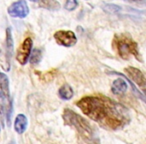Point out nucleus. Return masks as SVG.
<instances>
[{
  "label": "nucleus",
  "instance_id": "f257e3e1",
  "mask_svg": "<svg viewBox=\"0 0 146 144\" xmlns=\"http://www.w3.org/2000/svg\"><path fill=\"white\" fill-rule=\"evenodd\" d=\"M76 105L84 115L105 129H122L131 120L128 108L103 95L85 96Z\"/></svg>",
  "mask_w": 146,
  "mask_h": 144
},
{
  "label": "nucleus",
  "instance_id": "f03ea898",
  "mask_svg": "<svg viewBox=\"0 0 146 144\" xmlns=\"http://www.w3.org/2000/svg\"><path fill=\"white\" fill-rule=\"evenodd\" d=\"M62 118L67 126L75 129L78 135L86 142V144H100L97 130L81 115L66 108L63 111Z\"/></svg>",
  "mask_w": 146,
  "mask_h": 144
},
{
  "label": "nucleus",
  "instance_id": "7ed1b4c3",
  "mask_svg": "<svg viewBox=\"0 0 146 144\" xmlns=\"http://www.w3.org/2000/svg\"><path fill=\"white\" fill-rule=\"evenodd\" d=\"M113 47L120 58L128 60L131 56H134L140 62L143 61L139 53L138 44L128 33H120L114 35Z\"/></svg>",
  "mask_w": 146,
  "mask_h": 144
},
{
  "label": "nucleus",
  "instance_id": "20e7f679",
  "mask_svg": "<svg viewBox=\"0 0 146 144\" xmlns=\"http://www.w3.org/2000/svg\"><path fill=\"white\" fill-rule=\"evenodd\" d=\"M54 39L56 43L63 47H72L77 43V37L71 30H58L54 33Z\"/></svg>",
  "mask_w": 146,
  "mask_h": 144
},
{
  "label": "nucleus",
  "instance_id": "39448f33",
  "mask_svg": "<svg viewBox=\"0 0 146 144\" xmlns=\"http://www.w3.org/2000/svg\"><path fill=\"white\" fill-rule=\"evenodd\" d=\"M7 13L13 18L23 19L28 16L29 7L25 0H17L7 8Z\"/></svg>",
  "mask_w": 146,
  "mask_h": 144
},
{
  "label": "nucleus",
  "instance_id": "423d86ee",
  "mask_svg": "<svg viewBox=\"0 0 146 144\" xmlns=\"http://www.w3.org/2000/svg\"><path fill=\"white\" fill-rule=\"evenodd\" d=\"M33 48V40L30 37H27L23 40L19 48L17 49L16 59L20 65H26L28 62L29 56Z\"/></svg>",
  "mask_w": 146,
  "mask_h": 144
},
{
  "label": "nucleus",
  "instance_id": "0eeeda50",
  "mask_svg": "<svg viewBox=\"0 0 146 144\" xmlns=\"http://www.w3.org/2000/svg\"><path fill=\"white\" fill-rule=\"evenodd\" d=\"M124 72L126 74V77L129 78L130 81L136 83L142 90L145 89L146 78L144 73L140 69L136 68L133 66H128L124 68Z\"/></svg>",
  "mask_w": 146,
  "mask_h": 144
},
{
  "label": "nucleus",
  "instance_id": "6e6552de",
  "mask_svg": "<svg viewBox=\"0 0 146 144\" xmlns=\"http://www.w3.org/2000/svg\"><path fill=\"white\" fill-rule=\"evenodd\" d=\"M13 50H14V42H13V37L11 29L6 28V37H5V58L7 62L11 64V58L13 55Z\"/></svg>",
  "mask_w": 146,
  "mask_h": 144
},
{
  "label": "nucleus",
  "instance_id": "1a4fd4ad",
  "mask_svg": "<svg viewBox=\"0 0 146 144\" xmlns=\"http://www.w3.org/2000/svg\"><path fill=\"white\" fill-rule=\"evenodd\" d=\"M128 89V84L126 82L125 78L121 77L115 79L112 82L111 85V92L114 95H122L124 94Z\"/></svg>",
  "mask_w": 146,
  "mask_h": 144
},
{
  "label": "nucleus",
  "instance_id": "9d476101",
  "mask_svg": "<svg viewBox=\"0 0 146 144\" xmlns=\"http://www.w3.org/2000/svg\"><path fill=\"white\" fill-rule=\"evenodd\" d=\"M27 125H28V120L27 117L24 114L20 113L15 117L14 120V130L16 133L23 134L27 129Z\"/></svg>",
  "mask_w": 146,
  "mask_h": 144
},
{
  "label": "nucleus",
  "instance_id": "9b49d317",
  "mask_svg": "<svg viewBox=\"0 0 146 144\" xmlns=\"http://www.w3.org/2000/svg\"><path fill=\"white\" fill-rule=\"evenodd\" d=\"M0 94L5 98H10L8 76L3 72H0Z\"/></svg>",
  "mask_w": 146,
  "mask_h": 144
},
{
  "label": "nucleus",
  "instance_id": "f8f14e48",
  "mask_svg": "<svg viewBox=\"0 0 146 144\" xmlns=\"http://www.w3.org/2000/svg\"><path fill=\"white\" fill-rule=\"evenodd\" d=\"M73 95H74V90L67 83L63 84L58 90V96L62 100H70Z\"/></svg>",
  "mask_w": 146,
  "mask_h": 144
},
{
  "label": "nucleus",
  "instance_id": "ddd939ff",
  "mask_svg": "<svg viewBox=\"0 0 146 144\" xmlns=\"http://www.w3.org/2000/svg\"><path fill=\"white\" fill-rule=\"evenodd\" d=\"M38 2L42 8L50 11H58L61 8L60 3L57 0H38Z\"/></svg>",
  "mask_w": 146,
  "mask_h": 144
},
{
  "label": "nucleus",
  "instance_id": "4468645a",
  "mask_svg": "<svg viewBox=\"0 0 146 144\" xmlns=\"http://www.w3.org/2000/svg\"><path fill=\"white\" fill-rule=\"evenodd\" d=\"M102 10L108 14H117L122 10V7L120 5L113 4V3H104L101 6Z\"/></svg>",
  "mask_w": 146,
  "mask_h": 144
},
{
  "label": "nucleus",
  "instance_id": "2eb2a0df",
  "mask_svg": "<svg viewBox=\"0 0 146 144\" xmlns=\"http://www.w3.org/2000/svg\"><path fill=\"white\" fill-rule=\"evenodd\" d=\"M41 59H42V51L38 48H34L31 51V54L29 56L28 61L30 62L31 65H37L40 63Z\"/></svg>",
  "mask_w": 146,
  "mask_h": 144
},
{
  "label": "nucleus",
  "instance_id": "dca6fc26",
  "mask_svg": "<svg viewBox=\"0 0 146 144\" xmlns=\"http://www.w3.org/2000/svg\"><path fill=\"white\" fill-rule=\"evenodd\" d=\"M78 6V0H66L64 4V8L67 11L75 10Z\"/></svg>",
  "mask_w": 146,
  "mask_h": 144
},
{
  "label": "nucleus",
  "instance_id": "f3484780",
  "mask_svg": "<svg viewBox=\"0 0 146 144\" xmlns=\"http://www.w3.org/2000/svg\"><path fill=\"white\" fill-rule=\"evenodd\" d=\"M128 2H133V3H140V4H144L145 3V0H125Z\"/></svg>",
  "mask_w": 146,
  "mask_h": 144
},
{
  "label": "nucleus",
  "instance_id": "a211bd4d",
  "mask_svg": "<svg viewBox=\"0 0 146 144\" xmlns=\"http://www.w3.org/2000/svg\"><path fill=\"white\" fill-rule=\"evenodd\" d=\"M29 1H31V2H38V0H29Z\"/></svg>",
  "mask_w": 146,
  "mask_h": 144
},
{
  "label": "nucleus",
  "instance_id": "6ab92c4d",
  "mask_svg": "<svg viewBox=\"0 0 146 144\" xmlns=\"http://www.w3.org/2000/svg\"><path fill=\"white\" fill-rule=\"evenodd\" d=\"M9 144H15V142H14V140H12V141H11V143H9Z\"/></svg>",
  "mask_w": 146,
  "mask_h": 144
},
{
  "label": "nucleus",
  "instance_id": "aec40b11",
  "mask_svg": "<svg viewBox=\"0 0 146 144\" xmlns=\"http://www.w3.org/2000/svg\"><path fill=\"white\" fill-rule=\"evenodd\" d=\"M0 131H1V127H0Z\"/></svg>",
  "mask_w": 146,
  "mask_h": 144
}]
</instances>
